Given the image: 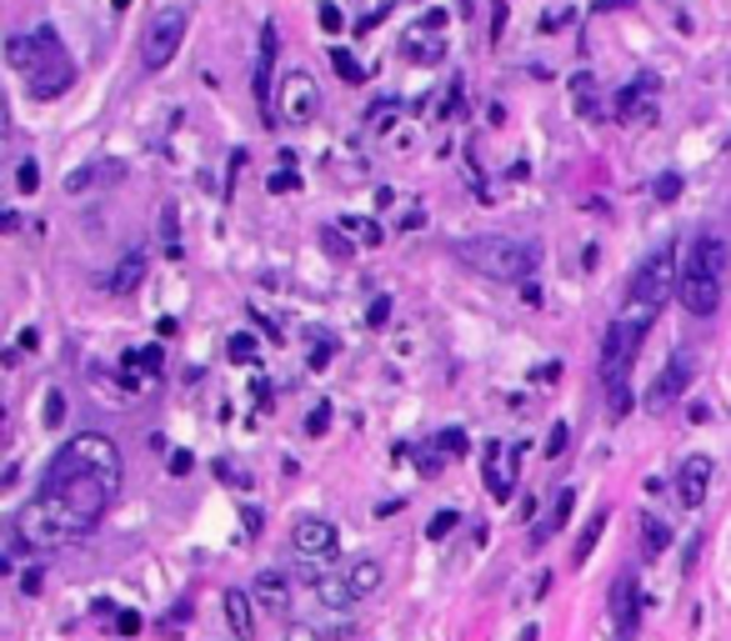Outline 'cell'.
<instances>
[{
  "instance_id": "1",
  "label": "cell",
  "mask_w": 731,
  "mask_h": 641,
  "mask_svg": "<svg viewBox=\"0 0 731 641\" xmlns=\"http://www.w3.org/2000/svg\"><path fill=\"white\" fill-rule=\"evenodd\" d=\"M110 506V487L96 477V471L71 467L61 451L51 457L41 481V496L25 501L21 516H15V532L31 552H45V546H71L80 536L96 532V522L106 516Z\"/></svg>"
},
{
  "instance_id": "2",
  "label": "cell",
  "mask_w": 731,
  "mask_h": 641,
  "mask_svg": "<svg viewBox=\"0 0 731 641\" xmlns=\"http://www.w3.org/2000/svg\"><path fill=\"white\" fill-rule=\"evenodd\" d=\"M652 321H656V311L626 306L612 327H606V336H601V381H606V392H612V416L632 412V386H626V376H632V361L642 356V341H646V331H652Z\"/></svg>"
},
{
  "instance_id": "3",
  "label": "cell",
  "mask_w": 731,
  "mask_h": 641,
  "mask_svg": "<svg viewBox=\"0 0 731 641\" xmlns=\"http://www.w3.org/2000/svg\"><path fill=\"white\" fill-rule=\"evenodd\" d=\"M721 286H727V241L721 236H697L687 250V261H681V306L691 316H711L721 306Z\"/></svg>"
},
{
  "instance_id": "4",
  "label": "cell",
  "mask_w": 731,
  "mask_h": 641,
  "mask_svg": "<svg viewBox=\"0 0 731 641\" xmlns=\"http://www.w3.org/2000/svg\"><path fill=\"white\" fill-rule=\"evenodd\" d=\"M456 261L481 276H492V281H526L536 266V246L512 241V236H461Z\"/></svg>"
},
{
  "instance_id": "5",
  "label": "cell",
  "mask_w": 731,
  "mask_h": 641,
  "mask_svg": "<svg viewBox=\"0 0 731 641\" xmlns=\"http://www.w3.org/2000/svg\"><path fill=\"white\" fill-rule=\"evenodd\" d=\"M31 41H35V61H31V71H25V90H31L35 100L66 96L71 81H76V66H71V55L61 51V35H55V25H41Z\"/></svg>"
},
{
  "instance_id": "6",
  "label": "cell",
  "mask_w": 731,
  "mask_h": 641,
  "mask_svg": "<svg viewBox=\"0 0 731 641\" xmlns=\"http://www.w3.org/2000/svg\"><path fill=\"white\" fill-rule=\"evenodd\" d=\"M681 286V271H677V250L671 246H656L632 276V306H646V311H662Z\"/></svg>"
},
{
  "instance_id": "7",
  "label": "cell",
  "mask_w": 731,
  "mask_h": 641,
  "mask_svg": "<svg viewBox=\"0 0 731 641\" xmlns=\"http://www.w3.org/2000/svg\"><path fill=\"white\" fill-rule=\"evenodd\" d=\"M61 457H66L71 467H80V471H96V477L106 481L110 491L120 487V451H116V441H110L106 431H80V436H71V441L61 446Z\"/></svg>"
},
{
  "instance_id": "8",
  "label": "cell",
  "mask_w": 731,
  "mask_h": 641,
  "mask_svg": "<svg viewBox=\"0 0 731 641\" xmlns=\"http://www.w3.org/2000/svg\"><path fill=\"white\" fill-rule=\"evenodd\" d=\"M181 41H186V11H181V6H165V11L155 15V21L146 25V35H141L146 71H165V66H171L175 51H181Z\"/></svg>"
},
{
  "instance_id": "9",
  "label": "cell",
  "mask_w": 731,
  "mask_h": 641,
  "mask_svg": "<svg viewBox=\"0 0 731 641\" xmlns=\"http://www.w3.org/2000/svg\"><path fill=\"white\" fill-rule=\"evenodd\" d=\"M321 110V86L311 71H286L281 86H276V116L286 126H311Z\"/></svg>"
},
{
  "instance_id": "10",
  "label": "cell",
  "mask_w": 731,
  "mask_h": 641,
  "mask_svg": "<svg viewBox=\"0 0 731 641\" xmlns=\"http://www.w3.org/2000/svg\"><path fill=\"white\" fill-rule=\"evenodd\" d=\"M276 86H281V76H276V25L266 21L261 25V45H256V81H251V96L256 106H261L266 126H276Z\"/></svg>"
},
{
  "instance_id": "11",
  "label": "cell",
  "mask_w": 731,
  "mask_h": 641,
  "mask_svg": "<svg viewBox=\"0 0 731 641\" xmlns=\"http://www.w3.org/2000/svg\"><path fill=\"white\" fill-rule=\"evenodd\" d=\"M691 376H697V366H691V356H671L662 366V376L652 381V392H646V412H671V406L687 396V386H691Z\"/></svg>"
},
{
  "instance_id": "12",
  "label": "cell",
  "mask_w": 731,
  "mask_h": 641,
  "mask_svg": "<svg viewBox=\"0 0 731 641\" xmlns=\"http://www.w3.org/2000/svg\"><path fill=\"white\" fill-rule=\"evenodd\" d=\"M291 546L307 556V562H331L341 546L336 522H326V516H301V522L291 526Z\"/></svg>"
},
{
  "instance_id": "13",
  "label": "cell",
  "mask_w": 731,
  "mask_h": 641,
  "mask_svg": "<svg viewBox=\"0 0 731 641\" xmlns=\"http://www.w3.org/2000/svg\"><path fill=\"white\" fill-rule=\"evenodd\" d=\"M612 627H616V641H636V631H642V597H636V576L622 571L612 581Z\"/></svg>"
},
{
  "instance_id": "14",
  "label": "cell",
  "mask_w": 731,
  "mask_h": 641,
  "mask_svg": "<svg viewBox=\"0 0 731 641\" xmlns=\"http://www.w3.org/2000/svg\"><path fill=\"white\" fill-rule=\"evenodd\" d=\"M626 126H656V76H636L632 86L616 96Z\"/></svg>"
},
{
  "instance_id": "15",
  "label": "cell",
  "mask_w": 731,
  "mask_h": 641,
  "mask_svg": "<svg viewBox=\"0 0 731 641\" xmlns=\"http://www.w3.org/2000/svg\"><path fill=\"white\" fill-rule=\"evenodd\" d=\"M711 477H717V467H711V457H687L681 461V471H677V501L687 511H697L701 501H707V491H711Z\"/></svg>"
},
{
  "instance_id": "16",
  "label": "cell",
  "mask_w": 731,
  "mask_h": 641,
  "mask_svg": "<svg viewBox=\"0 0 731 641\" xmlns=\"http://www.w3.org/2000/svg\"><path fill=\"white\" fill-rule=\"evenodd\" d=\"M386 581V571H381V562L376 556H356V562L341 571V587L351 591V601H361V597H372L376 587Z\"/></svg>"
},
{
  "instance_id": "17",
  "label": "cell",
  "mask_w": 731,
  "mask_h": 641,
  "mask_svg": "<svg viewBox=\"0 0 731 641\" xmlns=\"http://www.w3.org/2000/svg\"><path fill=\"white\" fill-rule=\"evenodd\" d=\"M226 621L240 641L256 637V597L251 591H226Z\"/></svg>"
},
{
  "instance_id": "18",
  "label": "cell",
  "mask_w": 731,
  "mask_h": 641,
  "mask_svg": "<svg viewBox=\"0 0 731 641\" xmlns=\"http://www.w3.org/2000/svg\"><path fill=\"white\" fill-rule=\"evenodd\" d=\"M571 506H577V491H571V487H561V491H557V501H551V511H546V522L531 532V542H536V546H546V542H551V536H557L561 526H567Z\"/></svg>"
},
{
  "instance_id": "19",
  "label": "cell",
  "mask_w": 731,
  "mask_h": 641,
  "mask_svg": "<svg viewBox=\"0 0 731 641\" xmlns=\"http://www.w3.org/2000/svg\"><path fill=\"white\" fill-rule=\"evenodd\" d=\"M286 591H291V576H286V571H276V566H266V571H256V587H251V597L261 601V607H276V611H281V607H286Z\"/></svg>"
},
{
  "instance_id": "20",
  "label": "cell",
  "mask_w": 731,
  "mask_h": 641,
  "mask_svg": "<svg viewBox=\"0 0 731 641\" xmlns=\"http://www.w3.org/2000/svg\"><path fill=\"white\" fill-rule=\"evenodd\" d=\"M141 281H146V250H126V256L116 261V271H110V291L126 296V291H136Z\"/></svg>"
},
{
  "instance_id": "21",
  "label": "cell",
  "mask_w": 731,
  "mask_h": 641,
  "mask_svg": "<svg viewBox=\"0 0 731 641\" xmlns=\"http://www.w3.org/2000/svg\"><path fill=\"white\" fill-rule=\"evenodd\" d=\"M601 532H606V506H596V511H591V522L581 526L577 546H571V566H587L591 562V546L601 542Z\"/></svg>"
},
{
  "instance_id": "22",
  "label": "cell",
  "mask_w": 731,
  "mask_h": 641,
  "mask_svg": "<svg viewBox=\"0 0 731 641\" xmlns=\"http://www.w3.org/2000/svg\"><path fill=\"white\" fill-rule=\"evenodd\" d=\"M642 546H646V556H662L671 546V526L662 516H642Z\"/></svg>"
},
{
  "instance_id": "23",
  "label": "cell",
  "mask_w": 731,
  "mask_h": 641,
  "mask_svg": "<svg viewBox=\"0 0 731 641\" xmlns=\"http://www.w3.org/2000/svg\"><path fill=\"white\" fill-rule=\"evenodd\" d=\"M256 351H261V341H256L251 331H236V336L226 341V356L236 361V366H251V361H256Z\"/></svg>"
},
{
  "instance_id": "24",
  "label": "cell",
  "mask_w": 731,
  "mask_h": 641,
  "mask_svg": "<svg viewBox=\"0 0 731 641\" xmlns=\"http://www.w3.org/2000/svg\"><path fill=\"white\" fill-rule=\"evenodd\" d=\"M15 191H21V196H35V191H41V165L35 161L15 165Z\"/></svg>"
},
{
  "instance_id": "25",
  "label": "cell",
  "mask_w": 731,
  "mask_h": 641,
  "mask_svg": "<svg viewBox=\"0 0 731 641\" xmlns=\"http://www.w3.org/2000/svg\"><path fill=\"white\" fill-rule=\"evenodd\" d=\"M456 511H437V516H431V526H426V536H431V542H447L451 532H456Z\"/></svg>"
},
{
  "instance_id": "26",
  "label": "cell",
  "mask_w": 731,
  "mask_h": 641,
  "mask_svg": "<svg viewBox=\"0 0 731 641\" xmlns=\"http://www.w3.org/2000/svg\"><path fill=\"white\" fill-rule=\"evenodd\" d=\"M331 66H336L351 86H361V66H356V55H351V51H341V45H336V51H331Z\"/></svg>"
},
{
  "instance_id": "27",
  "label": "cell",
  "mask_w": 731,
  "mask_h": 641,
  "mask_svg": "<svg viewBox=\"0 0 731 641\" xmlns=\"http://www.w3.org/2000/svg\"><path fill=\"white\" fill-rule=\"evenodd\" d=\"M386 321H391V296H376V301L366 306V327H372V331H381Z\"/></svg>"
},
{
  "instance_id": "28",
  "label": "cell",
  "mask_w": 731,
  "mask_h": 641,
  "mask_svg": "<svg viewBox=\"0 0 731 641\" xmlns=\"http://www.w3.org/2000/svg\"><path fill=\"white\" fill-rule=\"evenodd\" d=\"M286 641H326V631H321L316 621H291V627H286Z\"/></svg>"
},
{
  "instance_id": "29",
  "label": "cell",
  "mask_w": 731,
  "mask_h": 641,
  "mask_svg": "<svg viewBox=\"0 0 731 641\" xmlns=\"http://www.w3.org/2000/svg\"><path fill=\"white\" fill-rule=\"evenodd\" d=\"M567 446H571V426L557 421V426H551V436H546V457H561Z\"/></svg>"
},
{
  "instance_id": "30",
  "label": "cell",
  "mask_w": 731,
  "mask_h": 641,
  "mask_svg": "<svg viewBox=\"0 0 731 641\" xmlns=\"http://www.w3.org/2000/svg\"><path fill=\"white\" fill-rule=\"evenodd\" d=\"M346 231H356V236L366 241V246H381V226H376V221H361V216H351V221H346Z\"/></svg>"
},
{
  "instance_id": "31",
  "label": "cell",
  "mask_w": 731,
  "mask_h": 641,
  "mask_svg": "<svg viewBox=\"0 0 731 641\" xmlns=\"http://www.w3.org/2000/svg\"><path fill=\"white\" fill-rule=\"evenodd\" d=\"M677 196H681V175L677 171L656 175V201H677Z\"/></svg>"
},
{
  "instance_id": "32",
  "label": "cell",
  "mask_w": 731,
  "mask_h": 641,
  "mask_svg": "<svg viewBox=\"0 0 731 641\" xmlns=\"http://www.w3.org/2000/svg\"><path fill=\"white\" fill-rule=\"evenodd\" d=\"M326 431H331V406H326V402H321V406H316V412H311V416H307V436H326Z\"/></svg>"
},
{
  "instance_id": "33",
  "label": "cell",
  "mask_w": 731,
  "mask_h": 641,
  "mask_svg": "<svg viewBox=\"0 0 731 641\" xmlns=\"http://www.w3.org/2000/svg\"><path fill=\"white\" fill-rule=\"evenodd\" d=\"M61 421H66V396L51 392L45 396V426H61Z\"/></svg>"
},
{
  "instance_id": "34",
  "label": "cell",
  "mask_w": 731,
  "mask_h": 641,
  "mask_svg": "<svg viewBox=\"0 0 731 641\" xmlns=\"http://www.w3.org/2000/svg\"><path fill=\"white\" fill-rule=\"evenodd\" d=\"M506 11H512V0H492V41H502V31H506Z\"/></svg>"
},
{
  "instance_id": "35",
  "label": "cell",
  "mask_w": 731,
  "mask_h": 641,
  "mask_svg": "<svg viewBox=\"0 0 731 641\" xmlns=\"http://www.w3.org/2000/svg\"><path fill=\"white\" fill-rule=\"evenodd\" d=\"M396 110H401V106H396V100H381V106L372 110V131H386V126H391V116H396Z\"/></svg>"
},
{
  "instance_id": "36",
  "label": "cell",
  "mask_w": 731,
  "mask_h": 641,
  "mask_svg": "<svg viewBox=\"0 0 731 641\" xmlns=\"http://www.w3.org/2000/svg\"><path fill=\"white\" fill-rule=\"evenodd\" d=\"M41 587H45V566H31V571L21 576V591H25V597H35Z\"/></svg>"
},
{
  "instance_id": "37",
  "label": "cell",
  "mask_w": 731,
  "mask_h": 641,
  "mask_svg": "<svg viewBox=\"0 0 731 641\" xmlns=\"http://www.w3.org/2000/svg\"><path fill=\"white\" fill-rule=\"evenodd\" d=\"M441 446H447V457H461V451H466V431H456V426H451V431L441 436Z\"/></svg>"
},
{
  "instance_id": "38",
  "label": "cell",
  "mask_w": 731,
  "mask_h": 641,
  "mask_svg": "<svg viewBox=\"0 0 731 641\" xmlns=\"http://www.w3.org/2000/svg\"><path fill=\"white\" fill-rule=\"evenodd\" d=\"M136 361H141V371H161V346H146V351H136Z\"/></svg>"
},
{
  "instance_id": "39",
  "label": "cell",
  "mask_w": 731,
  "mask_h": 641,
  "mask_svg": "<svg viewBox=\"0 0 731 641\" xmlns=\"http://www.w3.org/2000/svg\"><path fill=\"white\" fill-rule=\"evenodd\" d=\"M191 467H196V457H191V451H171V477H186Z\"/></svg>"
},
{
  "instance_id": "40",
  "label": "cell",
  "mask_w": 731,
  "mask_h": 641,
  "mask_svg": "<svg viewBox=\"0 0 731 641\" xmlns=\"http://www.w3.org/2000/svg\"><path fill=\"white\" fill-rule=\"evenodd\" d=\"M321 25H326L331 35L341 31V11H336V6H331V0H321Z\"/></svg>"
},
{
  "instance_id": "41",
  "label": "cell",
  "mask_w": 731,
  "mask_h": 641,
  "mask_svg": "<svg viewBox=\"0 0 731 641\" xmlns=\"http://www.w3.org/2000/svg\"><path fill=\"white\" fill-rule=\"evenodd\" d=\"M165 250L181 256V241H175V211H165Z\"/></svg>"
},
{
  "instance_id": "42",
  "label": "cell",
  "mask_w": 731,
  "mask_h": 641,
  "mask_svg": "<svg viewBox=\"0 0 731 641\" xmlns=\"http://www.w3.org/2000/svg\"><path fill=\"white\" fill-rule=\"evenodd\" d=\"M331 366V341H321L316 351H311V371H326Z\"/></svg>"
},
{
  "instance_id": "43",
  "label": "cell",
  "mask_w": 731,
  "mask_h": 641,
  "mask_svg": "<svg viewBox=\"0 0 731 641\" xmlns=\"http://www.w3.org/2000/svg\"><path fill=\"white\" fill-rule=\"evenodd\" d=\"M321 241H326V250H331V256H351V250L341 246V236H336V231H321Z\"/></svg>"
},
{
  "instance_id": "44",
  "label": "cell",
  "mask_w": 731,
  "mask_h": 641,
  "mask_svg": "<svg viewBox=\"0 0 731 641\" xmlns=\"http://www.w3.org/2000/svg\"><path fill=\"white\" fill-rule=\"evenodd\" d=\"M271 191H295V175L291 171H276L271 175Z\"/></svg>"
},
{
  "instance_id": "45",
  "label": "cell",
  "mask_w": 731,
  "mask_h": 641,
  "mask_svg": "<svg viewBox=\"0 0 731 641\" xmlns=\"http://www.w3.org/2000/svg\"><path fill=\"white\" fill-rule=\"evenodd\" d=\"M120 631H126V637H136V631H141V617H136V611H120Z\"/></svg>"
},
{
  "instance_id": "46",
  "label": "cell",
  "mask_w": 731,
  "mask_h": 641,
  "mask_svg": "<svg viewBox=\"0 0 731 641\" xmlns=\"http://www.w3.org/2000/svg\"><path fill=\"white\" fill-rule=\"evenodd\" d=\"M697 552H701V542H697V536H691V546H687V562H681V571H691V566H697Z\"/></svg>"
},
{
  "instance_id": "47",
  "label": "cell",
  "mask_w": 731,
  "mask_h": 641,
  "mask_svg": "<svg viewBox=\"0 0 731 641\" xmlns=\"http://www.w3.org/2000/svg\"><path fill=\"white\" fill-rule=\"evenodd\" d=\"M110 6H116V11H126V6H131V0H110Z\"/></svg>"
}]
</instances>
